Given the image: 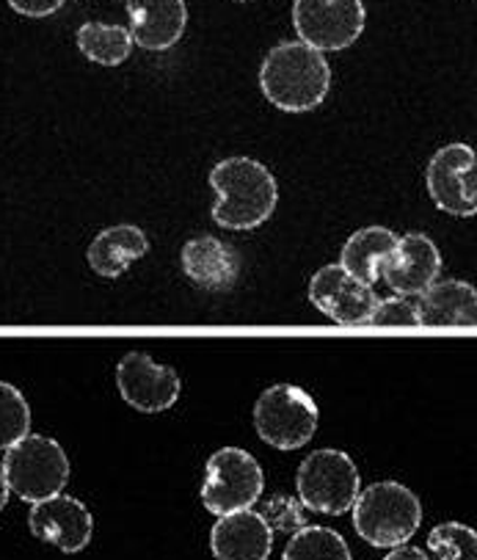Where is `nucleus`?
Segmentation results:
<instances>
[{"mask_svg":"<svg viewBox=\"0 0 477 560\" xmlns=\"http://www.w3.org/2000/svg\"><path fill=\"white\" fill-rule=\"evenodd\" d=\"M216 194L213 221L224 230H257L274 215L279 205L277 177L254 158H224L210 172Z\"/></svg>","mask_w":477,"mask_h":560,"instance_id":"f257e3e1","label":"nucleus"},{"mask_svg":"<svg viewBox=\"0 0 477 560\" xmlns=\"http://www.w3.org/2000/svg\"><path fill=\"white\" fill-rule=\"evenodd\" d=\"M259 89L270 105L288 114L315 110L331 89V67L326 56L304 42H282L270 47L259 67Z\"/></svg>","mask_w":477,"mask_h":560,"instance_id":"f03ea898","label":"nucleus"},{"mask_svg":"<svg viewBox=\"0 0 477 560\" xmlns=\"http://www.w3.org/2000/svg\"><path fill=\"white\" fill-rule=\"evenodd\" d=\"M351 511L359 538L379 549L400 547L422 525L420 497L397 480H381L359 491Z\"/></svg>","mask_w":477,"mask_h":560,"instance_id":"7ed1b4c3","label":"nucleus"},{"mask_svg":"<svg viewBox=\"0 0 477 560\" xmlns=\"http://www.w3.org/2000/svg\"><path fill=\"white\" fill-rule=\"evenodd\" d=\"M9 489L25 503H42L47 497L61 494L70 483V458L50 436L28 433L25 440L12 445L0 467Z\"/></svg>","mask_w":477,"mask_h":560,"instance_id":"20e7f679","label":"nucleus"},{"mask_svg":"<svg viewBox=\"0 0 477 560\" xmlns=\"http://www.w3.org/2000/svg\"><path fill=\"white\" fill-rule=\"evenodd\" d=\"M321 411L312 395L295 384L268 387L254 406V428L265 445L277 451H299L315 436Z\"/></svg>","mask_w":477,"mask_h":560,"instance_id":"39448f33","label":"nucleus"},{"mask_svg":"<svg viewBox=\"0 0 477 560\" xmlns=\"http://www.w3.org/2000/svg\"><path fill=\"white\" fill-rule=\"evenodd\" d=\"M301 503L310 511L326 516H342L357 503L362 491V478L353 458L334 447H323L301 462L295 475Z\"/></svg>","mask_w":477,"mask_h":560,"instance_id":"423d86ee","label":"nucleus"},{"mask_svg":"<svg viewBox=\"0 0 477 560\" xmlns=\"http://www.w3.org/2000/svg\"><path fill=\"white\" fill-rule=\"evenodd\" d=\"M265 489V475L257 458L241 447H221L208 458L201 480V503L210 514L226 516L248 511Z\"/></svg>","mask_w":477,"mask_h":560,"instance_id":"0eeeda50","label":"nucleus"},{"mask_svg":"<svg viewBox=\"0 0 477 560\" xmlns=\"http://www.w3.org/2000/svg\"><path fill=\"white\" fill-rule=\"evenodd\" d=\"M368 9L362 0H295L293 28L299 42L317 52L348 50L364 34Z\"/></svg>","mask_w":477,"mask_h":560,"instance_id":"6e6552de","label":"nucleus"},{"mask_svg":"<svg viewBox=\"0 0 477 560\" xmlns=\"http://www.w3.org/2000/svg\"><path fill=\"white\" fill-rule=\"evenodd\" d=\"M428 194L442 213L472 219L477 210V158L469 144H447L433 152L426 172Z\"/></svg>","mask_w":477,"mask_h":560,"instance_id":"1a4fd4ad","label":"nucleus"},{"mask_svg":"<svg viewBox=\"0 0 477 560\" xmlns=\"http://www.w3.org/2000/svg\"><path fill=\"white\" fill-rule=\"evenodd\" d=\"M116 387H119L125 404L141 411V415L168 411L179 400V393H183L177 370L155 362L144 351H130L119 359V364H116Z\"/></svg>","mask_w":477,"mask_h":560,"instance_id":"9d476101","label":"nucleus"},{"mask_svg":"<svg viewBox=\"0 0 477 560\" xmlns=\"http://www.w3.org/2000/svg\"><path fill=\"white\" fill-rule=\"evenodd\" d=\"M310 301L326 318L339 326H368L375 306V293L370 284L339 266H323L310 279Z\"/></svg>","mask_w":477,"mask_h":560,"instance_id":"9b49d317","label":"nucleus"},{"mask_svg":"<svg viewBox=\"0 0 477 560\" xmlns=\"http://www.w3.org/2000/svg\"><path fill=\"white\" fill-rule=\"evenodd\" d=\"M28 527L39 541L53 544L67 555H75L92 541L94 516L78 497L56 494L34 503L28 514Z\"/></svg>","mask_w":477,"mask_h":560,"instance_id":"f8f14e48","label":"nucleus"},{"mask_svg":"<svg viewBox=\"0 0 477 560\" xmlns=\"http://www.w3.org/2000/svg\"><path fill=\"white\" fill-rule=\"evenodd\" d=\"M179 268L196 288L208 293H226L241 277V257L230 243L213 235H199L185 241L179 252Z\"/></svg>","mask_w":477,"mask_h":560,"instance_id":"ddd939ff","label":"nucleus"},{"mask_svg":"<svg viewBox=\"0 0 477 560\" xmlns=\"http://www.w3.org/2000/svg\"><path fill=\"white\" fill-rule=\"evenodd\" d=\"M442 271V255H439L437 243L420 232H408L397 241L395 257L386 266L384 279L397 295L411 299V295H422Z\"/></svg>","mask_w":477,"mask_h":560,"instance_id":"4468645a","label":"nucleus"},{"mask_svg":"<svg viewBox=\"0 0 477 560\" xmlns=\"http://www.w3.org/2000/svg\"><path fill=\"white\" fill-rule=\"evenodd\" d=\"M216 560H268L274 549V527L257 511H235L219 516L210 530Z\"/></svg>","mask_w":477,"mask_h":560,"instance_id":"2eb2a0df","label":"nucleus"},{"mask_svg":"<svg viewBox=\"0 0 477 560\" xmlns=\"http://www.w3.org/2000/svg\"><path fill=\"white\" fill-rule=\"evenodd\" d=\"M130 39L152 52L177 45L188 25L185 0H127Z\"/></svg>","mask_w":477,"mask_h":560,"instance_id":"dca6fc26","label":"nucleus"},{"mask_svg":"<svg viewBox=\"0 0 477 560\" xmlns=\"http://www.w3.org/2000/svg\"><path fill=\"white\" fill-rule=\"evenodd\" d=\"M415 306L422 329L475 331L477 293L469 282H461V279L433 282Z\"/></svg>","mask_w":477,"mask_h":560,"instance_id":"f3484780","label":"nucleus"},{"mask_svg":"<svg viewBox=\"0 0 477 560\" xmlns=\"http://www.w3.org/2000/svg\"><path fill=\"white\" fill-rule=\"evenodd\" d=\"M150 252V237L136 224H116L100 232L86 252V260L97 277H121L132 262H139Z\"/></svg>","mask_w":477,"mask_h":560,"instance_id":"a211bd4d","label":"nucleus"},{"mask_svg":"<svg viewBox=\"0 0 477 560\" xmlns=\"http://www.w3.org/2000/svg\"><path fill=\"white\" fill-rule=\"evenodd\" d=\"M397 241L400 237L386 226H364L348 237L342 255H339V266L346 268L351 277H357L359 282L373 288L379 279H384L386 266L397 252Z\"/></svg>","mask_w":477,"mask_h":560,"instance_id":"6ab92c4d","label":"nucleus"},{"mask_svg":"<svg viewBox=\"0 0 477 560\" xmlns=\"http://www.w3.org/2000/svg\"><path fill=\"white\" fill-rule=\"evenodd\" d=\"M78 50L100 67H119L130 58V31L110 23H83L78 28Z\"/></svg>","mask_w":477,"mask_h":560,"instance_id":"aec40b11","label":"nucleus"},{"mask_svg":"<svg viewBox=\"0 0 477 560\" xmlns=\"http://www.w3.org/2000/svg\"><path fill=\"white\" fill-rule=\"evenodd\" d=\"M282 560H353L346 538L331 527H301L284 547Z\"/></svg>","mask_w":477,"mask_h":560,"instance_id":"412c9836","label":"nucleus"},{"mask_svg":"<svg viewBox=\"0 0 477 560\" xmlns=\"http://www.w3.org/2000/svg\"><path fill=\"white\" fill-rule=\"evenodd\" d=\"M31 433V406L18 387L0 382V451H9Z\"/></svg>","mask_w":477,"mask_h":560,"instance_id":"4be33fe9","label":"nucleus"},{"mask_svg":"<svg viewBox=\"0 0 477 560\" xmlns=\"http://www.w3.org/2000/svg\"><path fill=\"white\" fill-rule=\"evenodd\" d=\"M428 549L437 560H477V533L461 522H444L431 530Z\"/></svg>","mask_w":477,"mask_h":560,"instance_id":"5701e85b","label":"nucleus"},{"mask_svg":"<svg viewBox=\"0 0 477 560\" xmlns=\"http://www.w3.org/2000/svg\"><path fill=\"white\" fill-rule=\"evenodd\" d=\"M368 326H379V329H420V318H417V306L411 301L403 299V295H392V299L375 301Z\"/></svg>","mask_w":477,"mask_h":560,"instance_id":"b1692460","label":"nucleus"},{"mask_svg":"<svg viewBox=\"0 0 477 560\" xmlns=\"http://www.w3.org/2000/svg\"><path fill=\"white\" fill-rule=\"evenodd\" d=\"M7 3L14 9V12L23 14V18L42 20V18H50V14L61 12V7L67 3V0H7Z\"/></svg>","mask_w":477,"mask_h":560,"instance_id":"393cba45","label":"nucleus"},{"mask_svg":"<svg viewBox=\"0 0 477 560\" xmlns=\"http://www.w3.org/2000/svg\"><path fill=\"white\" fill-rule=\"evenodd\" d=\"M384 560H428V555L420 547H406V544H400V547H392V552Z\"/></svg>","mask_w":477,"mask_h":560,"instance_id":"a878e982","label":"nucleus"},{"mask_svg":"<svg viewBox=\"0 0 477 560\" xmlns=\"http://www.w3.org/2000/svg\"><path fill=\"white\" fill-rule=\"evenodd\" d=\"M9 494H12V489H9L7 478H3V472H0V514H3V509L9 505Z\"/></svg>","mask_w":477,"mask_h":560,"instance_id":"bb28decb","label":"nucleus"},{"mask_svg":"<svg viewBox=\"0 0 477 560\" xmlns=\"http://www.w3.org/2000/svg\"><path fill=\"white\" fill-rule=\"evenodd\" d=\"M237 3H243V0H237Z\"/></svg>","mask_w":477,"mask_h":560,"instance_id":"cd10ccee","label":"nucleus"}]
</instances>
